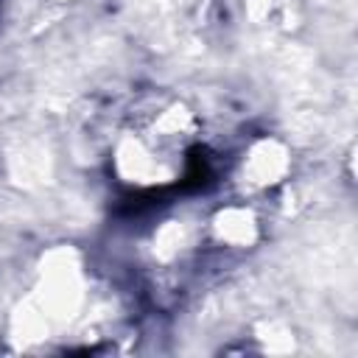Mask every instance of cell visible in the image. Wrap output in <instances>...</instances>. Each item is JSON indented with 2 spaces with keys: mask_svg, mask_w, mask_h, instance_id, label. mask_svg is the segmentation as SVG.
I'll return each mask as SVG.
<instances>
[{
  "mask_svg": "<svg viewBox=\"0 0 358 358\" xmlns=\"http://www.w3.org/2000/svg\"><path fill=\"white\" fill-rule=\"evenodd\" d=\"M81 302V268L70 249H56L48 255L39 282L36 305L50 322L70 319Z\"/></svg>",
  "mask_w": 358,
  "mask_h": 358,
  "instance_id": "cell-1",
  "label": "cell"
},
{
  "mask_svg": "<svg viewBox=\"0 0 358 358\" xmlns=\"http://www.w3.org/2000/svg\"><path fill=\"white\" fill-rule=\"evenodd\" d=\"M112 165H115L117 179L126 185H134V187L162 185L176 176L171 162L165 157H159L151 148V143H145L137 134H126L117 140V145L112 151Z\"/></svg>",
  "mask_w": 358,
  "mask_h": 358,
  "instance_id": "cell-2",
  "label": "cell"
},
{
  "mask_svg": "<svg viewBox=\"0 0 358 358\" xmlns=\"http://www.w3.org/2000/svg\"><path fill=\"white\" fill-rule=\"evenodd\" d=\"M288 168H291L288 148L274 137H263V140L252 143L243 157V182L257 190L274 187L285 179Z\"/></svg>",
  "mask_w": 358,
  "mask_h": 358,
  "instance_id": "cell-3",
  "label": "cell"
},
{
  "mask_svg": "<svg viewBox=\"0 0 358 358\" xmlns=\"http://www.w3.org/2000/svg\"><path fill=\"white\" fill-rule=\"evenodd\" d=\"M213 235L227 246H252L257 238V218L246 207H224L213 218Z\"/></svg>",
  "mask_w": 358,
  "mask_h": 358,
  "instance_id": "cell-4",
  "label": "cell"
}]
</instances>
